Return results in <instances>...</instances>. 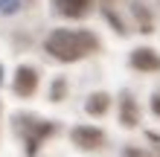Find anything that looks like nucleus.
<instances>
[{"mask_svg":"<svg viewBox=\"0 0 160 157\" xmlns=\"http://www.w3.org/2000/svg\"><path fill=\"white\" fill-rule=\"evenodd\" d=\"M99 44L90 32H76V29H55L47 38V52L55 55L58 61H76L82 55L93 52Z\"/></svg>","mask_w":160,"mask_h":157,"instance_id":"f257e3e1","label":"nucleus"},{"mask_svg":"<svg viewBox=\"0 0 160 157\" xmlns=\"http://www.w3.org/2000/svg\"><path fill=\"white\" fill-rule=\"evenodd\" d=\"M102 131L99 128H90V125H79L76 131H73V143L82 145V149H99L102 145Z\"/></svg>","mask_w":160,"mask_h":157,"instance_id":"f03ea898","label":"nucleus"},{"mask_svg":"<svg viewBox=\"0 0 160 157\" xmlns=\"http://www.w3.org/2000/svg\"><path fill=\"white\" fill-rule=\"evenodd\" d=\"M35 87H38V73L32 67H21L18 70V79H15V90L21 96H32Z\"/></svg>","mask_w":160,"mask_h":157,"instance_id":"7ed1b4c3","label":"nucleus"},{"mask_svg":"<svg viewBox=\"0 0 160 157\" xmlns=\"http://www.w3.org/2000/svg\"><path fill=\"white\" fill-rule=\"evenodd\" d=\"M90 3L93 0H55V9L67 17H84L90 12Z\"/></svg>","mask_w":160,"mask_h":157,"instance_id":"20e7f679","label":"nucleus"},{"mask_svg":"<svg viewBox=\"0 0 160 157\" xmlns=\"http://www.w3.org/2000/svg\"><path fill=\"white\" fill-rule=\"evenodd\" d=\"M131 64H134L137 70H160V55L154 50H134Z\"/></svg>","mask_w":160,"mask_h":157,"instance_id":"39448f33","label":"nucleus"},{"mask_svg":"<svg viewBox=\"0 0 160 157\" xmlns=\"http://www.w3.org/2000/svg\"><path fill=\"white\" fill-rule=\"evenodd\" d=\"M122 125H128V128H134V125H137V105L131 102L128 96L122 99Z\"/></svg>","mask_w":160,"mask_h":157,"instance_id":"423d86ee","label":"nucleus"},{"mask_svg":"<svg viewBox=\"0 0 160 157\" xmlns=\"http://www.w3.org/2000/svg\"><path fill=\"white\" fill-rule=\"evenodd\" d=\"M108 105H111V99L105 96V93H93L90 96V102H88V110H90V114H105V110H108Z\"/></svg>","mask_w":160,"mask_h":157,"instance_id":"0eeeda50","label":"nucleus"},{"mask_svg":"<svg viewBox=\"0 0 160 157\" xmlns=\"http://www.w3.org/2000/svg\"><path fill=\"white\" fill-rule=\"evenodd\" d=\"M0 6H3V12H15V9H18V0H0Z\"/></svg>","mask_w":160,"mask_h":157,"instance_id":"6e6552de","label":"nucleus"},{"mask_svg":"<svg viewBox=\"0 0 160 157\" xmlns=\"http://www.w3.org/2000/svg\"><path fill=\"white\" fill-rule=\"evenodd\" d=\"M61 93H64V81H55L52 85V99H61Z\"/></svg>","mask_w":160,"mask_h":157,"instance_id":"1a4fd4ad","label":"nucleus"},{"mask_svg":"<svg viewBox=\"0 0 160 157\" xmlns=\"http://www.w3.org/2000/svg\"><path fill=\"white\" fill-rule=\"evenodd\" d=\"M152 110H154V114H157V116H160V93H157V96H154V99H152Z\"/></svg>","mask_w":160,"mask_h":157,"instance_id":"9d476101","label":"nucleus"},{"mask_svg":"<svg viewBox=\"0 0 160 157\" xmlns=\"http://www.w3.org/2000/svg\"><path fill=\"white\" fill-rule=\"evenodd\" d=\"M125 157H146V154H143V151H137V149H128Z\"/></svg>","mask_w":160,"mask_h":157,"instance_id":"9b49d317","label":"nucleus"}]
</instances>
